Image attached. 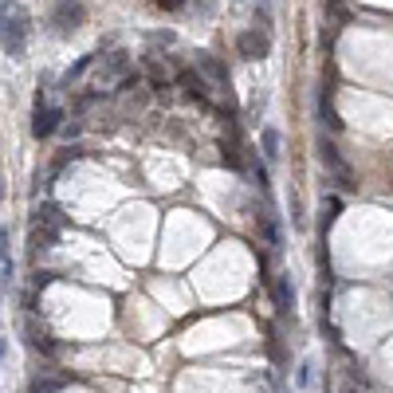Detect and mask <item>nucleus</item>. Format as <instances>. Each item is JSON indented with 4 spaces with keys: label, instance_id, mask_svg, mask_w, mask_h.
Wrapping results in <instances>:
<instances>
[{
    "label": "nucleus",
    "instance_id": "obj_1",
    "mask_svg": "<svg viewBox=\"0 0 393 393\" xmlns=\"http://www.w3.org/2000/svg\"><path fill=\"white\" fill-rule=\"evenodd\" d=\"M28 36H32L28 12H4V8H0V47L8 52V59H24Z\"/></svg>",
    "mask_w": 393,
    "mask_h": 393
},
{
    "label": "nucleus",
    "instance_id": "obj_2",
    "mask_svg": "<svg viewBox=\"0 0 393 393\" xmlns=\"http://www.w3.org/2000/svg\"><path fill=\"white\" fill-rule=\"evenodd\" d=\"M130 75V55L126 52H110L107 59H102V67H99V75H95V87H119L122 79Z\"/></svg>",
    "mask_w": 393,
    "mask_h": 393
},
{
    "label": "nucleus",
    "instance_id": "obj_3",
    "mask_svg": "<svg viewBox=\"0 0 393 393\" xmlns=\"http://www.w3.org/2000/svg\"><path fill=\"white\" fill-rule=\"evenodd\" d=\"M52 20H55V32H59V36H71V32H79V28H83L87 12H83L79 0H59L55 12H52Z\"/></svg>",
    "mask_w": 393,
    "mask_h": 393
},
{
    "label": "nucleus",
    "instance_id": "obj_4",
    "mask_svg": "<svg viewBox=\"0 0 393 393\" xmlns=\"http://www.w3.org/2000/svg\"><path fill=\"white\" fill-rule=\"evenodd\" d=\"M236 52L256 64V59H267L272 40H267V32H260V28H248V32H240V36H236Z\"/></svg>",
    "mask_w": 393,
    "mask_h": 393
},
{
    "label": "nucleus",
    "instance_id": "obj_5",
    "mask_svg": "<svg viewBox=\"0 0 393 393\" xmlns=\"http://www.w3.org/2000/svg\"><path fill=\"white\" fill-rule=\"evenodd\" d=\"M59 122H64V110H59V107H47V102L36 95V119H32V134H36V138H47V134H55V130H59Z\"/></svg>",
    "mask_w": 393,
    "mask_h": 393
},
{
    "label": "nucleus",
    "instance_id": "obj_6",
    "mask_svg": "<svg viewBox=\"0 0 393 393\" xmlns=\"http://www.w3.org/2000/svg\"><path fill=\"white\" fill-rule=\"evenodd\" d=\"M319 157L330 165V169H334V177H339L342 189H354V185H358V181H354V174H350V165L342 162V154H339L334 146H330V142H319Z\"/></svg>",
    "mask_w": 393,
    "mask_h": 393
},
{
    "label": "nucleus",
    "instance_id": "obj_7",
    "mask_svg": "<svg viewBox=\"0 0 393 393\" xmlns=\"http://www.w3.org/2000/svg\"><path fill=\"white\" fill-rule=\"evenodd\" d=\"M197 71L209 75L217 87H224V91H229V64H224V59H217L212 52H197Z\"/></svg>",
    "mask_w": 393,
    "mask_h": 393
},
{
    "label": "nucleus",
    "instance_id": "obj_8",
    "mask_svg": "<svg viewBox=\"0 0 393 393\" xmlns=\"http://www.w3.org/2000/svg\"><path fill=\"white\" fill-rule=\"evenodd\" d=\"M24 330H28V342H32V346H36V350H44L47 358H52L55 350H59V346H55V342H52V334H47L44 327H36V319H24Z\"/></svg>",
    "mask_w": 393,
    "mask_h": 393
},
{
    "label": "nucleus",
    "instance_id": "obj_9",
    "mask_svg": "<svg viewBox=\"0 0 393 393\" xmlns=\"http://www.w3.org/2000/svg\"><path fill=\"white\" fill-rule=\"evenodd\" d=\"M256 229H260V244H267V248H279V224H275V217L272 212H260L256 217Z\"/></svg>",
    "mask_w": 393,
    "mask_h": 393
},
{
    "label": "nucleus",
    "instance_id": "obj_10",
    "mask_svg": "<svg viewBox=\"0 0 393 393\" xmlns=\"http://www.w3.org/2000/svg\"><path fill=\"white\" fill-rule=\"evenodd\" d=\"M272 295H275V307H279V315H287L295 307V291H291V279L287 275H279L272 284Z\"/></svg>",
    "mask_w": 393,
    "mask_h": 393
},
{
    "label": "nucleus",
    "instance_id": "obj_11",
    "mask_svg": "<svg viewBox=\"0 0 393 393\" xmlns=\"http://www.w3.org/2000/svg\"><path fill=\"white\" fill-rule=\"evenodd\" d=\"M36 224H52V229H64L67 217H64V209H59L55 201H44V205L36 209Z\"/></svg>",
    "mask_w": 393,
    "mask_h": 393
},
{
    "label": "nucleus",
    "instance_id": "obj_12",
    "mask_svg": "<svg viewBox=\"0 0 393 393\" xmlns=\"http://www.w3.org/2000/svg\"><path fill=\"white\" fill-rule=\"evenodd\" d=\"M12 272H16V267H12V252H8V229L0 224V284L4 287L12 284Z\"/></svg>",
    "mask_w": 393,
    "mask_h": 393
},
{
    "label": "nucleus",
    "instance_id": "obj_13",
    "mask_svg": "<svg viewBox=\"0 0 393 393\" xmlns=\"http://www.w3.org/2000/svg\"><path fill=\"white\" fill-rule=\"evenodd\" d=\"M59 232L64 229H52V224H32V248H55V240H59Z\"/></svg>",
    "mask_w": 393,
    "mask_h": 393
},
{
    "label": "nucleus",
    "instance_id": "obj_14",
    "mask_svg": "<svg viewBox=\"0 0 393 393\" xmlns=\"http://www.w3.org/2000/svg\"><path fill=\"white\" fill-rule=\"evenodd\" d=\"M260 142H264V157H267V162H279V142H284V138H279V130H275V126H264V130H260Z\"/></svg>",
    "mask_w": 393,
    "mask_h": 393
},
{
    "label": "nucleus",
    "instance_id": "obj_15",
    "mask_svg": "<svg viewBox=\"0 0 393 393\" xmlns=\"http://www.w3.org/2000/svg\"><path fill=\"white\" fill-rule=\"evenodd\" d=\"M64 385H67V377H44V382L36 377V382L28 385V393H59Z\"/></svg>",
    "mask_w": 393,
    "mask_h": 393
},
{
    "label": "nucleus",
    "instance_id": "obj_16",
    "mask_svg": "<svg viewBox=\"0 0 393 393\" xmlns=\"http://www.w3.org/2000/svg\"><path fill=\"white\" fill-rule=\"evenodd\" d=\"M319 119L327 122L330 130H342V119H339V114H334V107H330L327 99H319Z\"/></svg>",
    "mask_w": 393,
    "mask_h": 393
},
{
    "label": "nucleus",
    "instance_id": "obj_17",
    "mask_svg": "<svg viewBox=\"0 0 393 393\" xmlns=\"http://www.w3.org/2000/svg\"><path fill=\"white\" fill-rule=\"evenodd\" d=\"M322 209H327V212H322V229H327L330 220L342 212V201H339V197H327V205H322Z\"/></svg>",
    "mask_w": 393,
    "mask_h": 393
},
{
    "label": "nucleus",
    "instance_id": "obj_18",
    "mask_svg": "<svg viewBox=\"0 0 393 393\" xmlns=\"http://www.w3.org/2000/svg\"><path fill=\"white\" fill-rule=\"evenodd\" d=\"M91 64H95V55H83L79 64H75V67H71V71H67V83H71V79H79V75H83V71H87V67H91Z\"/></svg>",
    "mask_w": 393,
    "mask_h": 393
},
{
    "label": "nucleus",
    "instance_id": "obj_19",
    "mask_svg": "<svg viewBox=\"0 0 393 393\" xmlns=\"http://www.w3.org/2000/svg\"><path fill=\"white\" fill-rule=\"evenodd\" d=\"M224 165H232V169H240V154H236V146H229V142H224Z\"/></svg>",
    "mask_w": 393,
    "mask_h": 393
},
{
    "label": "nucleus",
    "instance_id": "obj_20",
    "mask_svg": "<svg viewBox=\"0 0 393 393\" xmlns=\"http://www.w3.org/2000/svg\"><path fill=\"white\" fill-rule=\"evenodd\" d=\"M162 12H177V8H185V0H154Z\"/></svg>",
    "mask_w": 393,
    "mask_h": 393
}]
</instances>
